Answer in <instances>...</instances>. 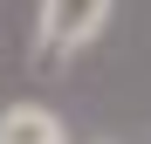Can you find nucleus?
I'll return each instance as SVG.
<instances>
[{
	"label": "nucleus",
	"mask_w": 151,
	"mask_h": 144,
	"mask_svg": "<svg viewBox=\"0 0 151 144\" xmlns=\"http://www.w3.org/2000/svg\"><path fill=\"white\" fill-rule=\"evenodd\" d=\"M117 0H41L35 7V69H55L103 34Z\"/></svg>",
	"instance_id": "f257e3e1"
},
{
	"label": "nucleus",
	"mask_w": 151,
	"mask_h": 144,
	"mask_svg": "<svg viewBox=\"0 0 151 144\" xmlns=\"http://www.w3.org/2000/svg\"><path fill=\"white\" fill-rule=\"evenodd\" d=\"M0 144H69V124L48 103L21 96V103H0Z\"/></svg>",
	"instance_id": "f03ea898"
}]
</instances>
